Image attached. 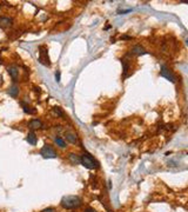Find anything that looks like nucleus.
Returning a JSON list of instances; mask_svg holds the SVG:
<instances>
[{
  "mask_svg": "<svg viewBox=\"0 0 188 212\" xmlns=\"http://www.w3.org/2000/svg\"><path fill=\"white\" fill-rule=\"evenodd\" d=\"M65 137H66V140H68L71 144H77L78 143V138L74 133L72 132H66L65 133Z\"/></svg>",
  "mask_w": 188,
  "mask_h": 212,
  "instance_id": "nucleus-9",
  "label": "nucleus"
},
{
  "mask_svg": "<svg viewBox=\"0 0 188 212\" xmlns=\"http://www.w3.org/2000/svg\"><path fill=\"white\" fill-rule=\"evenodd\" d=\"M53 111H54V113H55L56 115H59V117H63V111L60 110V107H56V106H55V107L53 108Z\"/></svg>",
  "mask_w": 188,
  "mask_h": 212,
  "instance_id": "nucleus-16",
  "label": "nucleus"
},
{
  "mask_svg": "<svg viewBox=\"0 0 188 212\" xmlns=\"http://www.w3.org/2000/svg\"><path fill=\"white\" fill-rule=\"evenodd\" d=\"M132 53L133 54H136V55H141V54H145V50H143L141 46H135L133 47V50H132Z\"/></svg>",
  "mask_w": 188,
  "mask_h": 212,
  "instance_id": "nucleus-12",
  "label": "nucleus"
},
{
  "mask_svg": "<svg viewBox=\"0 0 188 212\" xmlns=\"http://www.w3.org/2000/svg\"><path fill=\"white\" fill-rule=\"evenodd\" d=\"M7 72L11 76V78L13 79V81H17L19 77V67L17 65H11L9 69H7Z\"/></svg>",
  "mask_w": 188,
  "mask_h": 212,
  "instance_id": "nucleus-5",
  "label": "nucleus"
},
{
  "mask_svg": "<svg viewBox=\"0 0 188 212\" xmlns=\"http://www.w3.org/2000/svg\"><path fill=\"white\" fill-rule=\"evenodd\" d=\"M80 164L88 170H97L100 168L99 161L94 159V157H92V154H90L88 152H85L82 156H80Z\"/></svg>",
  "mask_w": 188,
  "mask_h": 212,
  "instance_id": "nucleus-2",
  "label": "nucleus"
},
{
  "mask_svg": "<svg viewBox=\"0 0 188 212\" xmlns=\"http://www.w3.org/2000/svg\"><path fill=\"white\" fill-rule=\"evenodd\" d=\"M81 204H82V200H81L80 197H78V196H65V197H63V199L60 202V205L63 206V209H66V210L78 209V207L81 206Z\"/></svg>",
  "mask_w": 188,
  "mask_h": 212,
  "instance_id": "nucleus-1",
  "label": "nucleus"
},
{
  "mask_svg": "<svg viewBox=\"0 0 188 212\" xmlns=\"http://www.w3.org/2000/svg\"><path fill=\"white\" fill-rule=\"evenodd\" d=\"M1 85H2V76L0 74V86H1Z\"/></svg>",
  "mask_w": 188,
  "mask_h": 212,
  "instance_id": "nucleus-20",
  "label": "nucleus"
},
{
  "mask_svg": "<svg viewBox=\"0 0 188 212\" xmlns=\"http://www.w3.org/2000/svg\"><path fill=\"white\" fill-rule=\"evenodd\" d=\"M160 76L161 77H165L166 79H168V80H170L172 83H174L175 81V78H174V76L172 74V72H170L165 65H162L161 66V72H160Z\"/></svg>",
  "mask_w": 188,
  "mask_h": 212,
  "instance_id": "nucleus-6",
  "label": "nucleus"
},
{
  "mask_svg": "<svg viewBox=\"0 0 188 212\" xmlns=\"http://www.w3.org/2000/svg\"><path fill=\"white\" fill-rule=\"evenodd\" d=\"M9 94L11 96V97H13V98L17 97V96L19 94V87H18V86H17V85L11 86V87L9 88Z\"/></svg>",
  "mask_w": 188,
  "mask_h": 212,
  "instance_id": "nucleus-10",
  "label": "nucleus"
},
{
  "mask_svg": "<svg viewBox=\"0 0 188 212\" xmlns=\"http://www.w3.org/2000/svg\"><path fill=\"white\" fill-rule=\"evenodd\" d=\"M40 154L43 156V158H45V159L56 158V156H58L55 150H54L51 145H48V144H46V145L43 146V149L40 150Z\"/></svg>",
  "mask_w": 188,
  "mask_h": 212,
  "instance_id": "nucleus-3",
  "label": "nucleus"
},
{
  "mask_svg": "<svg viewBox=\"0 0 188 212\" xmlns=\"http://www.w3.org/2000/svg\"><path fill=\"white\" fill-rule=\"evenodd\" d=\"M21 105H22V107H24V112L25 113H28V115H34L36 112V108H33V107H29L28 105H26V104H24V103H20Z\"/></svg>",
  "mask_w": 188,
  "mask_h": 212,
  "instance_id": "nucleus-11",
  "label": "nucleus"
},
{
  "mask_svg": "<svg viewBox=\"0 0 188 212\" xmlns=\"http://www.w3.org/2000/svg\"><path fill=\"white\" fill-rule=\"evenodd\" d=\"M85 212H97L94 209H92V207H87L86 210H85Z\"/></svg>",
  "mask_w": 188,
  "mask_h": 212,
  "instance_id": "nucleus-18",
  "label": "nucleus"
},
{
  "mask_svg": "<svg viewBox=\"0 0 188 212\" xmlns=\"http://www.w3.org/2000/svg\"><path fill=\"white\" fill-rule=\"evenodd\" d=\"M54 141H55V144H56L58 146H60L61 149H65V147H66V143H65V140H63V138L55 137V138H54Z\"/></svg>",
  "mask_w": 188,
  "mask_h": 212,
  "instance_id": "nucleus-14",
  "label": "nucleus"
},
{
  "mask_svg": "<svg viewBox=\"0 0 188 212\" xmlns=\"http://www.w3.org/2000/svg\"><path fill=\"white\" fill-rule=\"evenodd\" d=\"M0 25L1 26H11L12 25V19H9V18H0Z\"/></svg>",
  "mask_w": 188,
  "mask_h": 212,
  "instance_id": "nucleus-13",
  "label": "nucleus"
},
{
  "mask_svg": "<svg viewBox=\"0 0 188 212\" xmlns=\"http://www.w3.org/2000/svg\"><path fill=\"white\" fill-rule=\"evenodd\" d=\"M43 212H54V209H53V207H51V209H47V210H44Z\"/></svg>",
  "mask_w": 188,
  "mask_h": 212,
  "instance_id": "nucleus-19",
  "label": "nucleus"
},
{
  "mask_svg": "<svg viewBox=\"0 0 188 212\" xmlns=\"http://www.w3.org/2000/svg\"><path fill=\"white\" fill-rule=\"evenodd\" d=\"M55 79H56L58 83H60V72H59V71L55 73Z\"/></svg>",
  "mask_w": 188,
  "mask_h": 212,
  "instance_id": "nucleus-17",
  "label": "nucleus"
},
{
  "mask_svg": "<svg viewBox=\"0 0 188 212\" xmlns=\"http://www.w3.org/2000/svg\"><path fill=\"white\" fill-rule=\"evenodd\" d=\"M39 62H41L43 65L48 66L50 65V58H48V54H47V50H46L45 46H40L39 47Z\"/></svg>",
  "mask_w": 188,
  "mask_h": 212,
  "instance_id": "nucleus-4",
  "label": "nucleus"
},
{
  "mask_svg": "<svg viewBox=\"0 0 188 212\" xmlns=\"http://www.w3.org/2000/svg\"><path fill=\"white\" fill-rule=\"evenodd\" d=\"M26 140L28 144H31V145H36V141H38V138H36V133L33 132H29L28 134H27V138H26Z\"/></svg>",
  "mask_w": 188,
  "mask_h": 212,
  "instance_id": "nucleus-7",
  "label": "nucleus"
},
{
  "mask_svg": "<svg viewBox=\"0 0 188 212\" xmlns=\"http://www.w3.org/2000/svg\"><path fill=\"white\" fill-rule=\"evenodd\" d=\"M0 64H2V60H1V59H0Z\"/></svg>",
  "mask_w": 188,
  "mask_h": 212,
  "instance_id": "nucleus-21",
  "label": "nucleus"
},
{
  "mask_svg": "<svg viewBox=\"0 0 188 212\" xmlns=\"http://www.w3.org/2000/svg\"><path fill=\"white\" fill-rule=\"evenodd\" d=\"M28 126H29L31 130H36V129H40V127L43 126V123H41L39 119H33V120L29 122Z\"/></svg>",
  "mask_w": 188,
  "mask_h": 212,
  "instance_id": "nucleus-8",
  "label": "nucleus"
},
{
  "mask_svg": "<svg viewBox=\"0 0 188 212\" xmlns=\"http://www.w3.org/2000/svg\"><path fill=\"white\" fill-rule=\"evenodd\" d=\"M68 158L71 159V161L73 163V164H80V157H78L77 154L71 153V154L68 156Z\"/></svg>",
  "mask_w": 188,
  "mask_h": 212,
  "instance_id": "nucleus-15",
  "label": "nucleus"
}]
</instances>
